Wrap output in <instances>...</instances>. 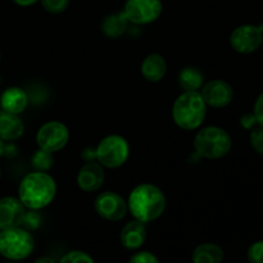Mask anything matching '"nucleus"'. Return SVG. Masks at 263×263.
Returning a JSON list of instances; mask_svg holds the SVG:
<instances>
[{"label":"nucleus","mask_w":263,"mask_h":263,"mask_svg":"<svg viewBox=\"0 0 263 263\" xmlns=\"http://www.w3.org/2000/svg\"><path fill=\"white\" fill-rule=\"evenodd\" d=\"M57 194V184L46 172L35 171L26 175L18 187V199L30 211L48 207Z\"/></svg>","instance_id":"obj_1"},{"label":"nucleus","mask_w":263,"mask_h":263,"mask_svg":"<svg viewBox=\"0 0 263 263\" xmlns=\"http://www.w3.org/2000/svg\"><path fill=\"white\" fill-rule=\"evenodd\" d=\"M127 207L134 218L140 222H152L166 210V197L158 186L141 184L134 187L128 195Z\"/></svg>","instance_id":"obj_2"},{"label":"nucleus","mask_w":263,"mask_h":263,"mask_svg":"<svg viewBox=\"0 0 263 263\" xmlns=\"http://www.w3.org/2000/svg\"><path fill=\"white\" fill-rule=\"evenodd\" d=\"M207 116V104L199 91H184L172 105V118L180 128L197 130Z\"/></svg>","instance_id":"obj_3"},{"label":"nucleus","mask_w":263,"mask_h":263,"mask_svg":"<svg viewBox=\"0 0 263 263\" xmlns=\"http://www.w3.org/2000/svg\"><path fill=\"white\" fill-rule=\"evenodd\" d=\"M193 145L203 158L220 159L230 152L233 141L226 130L217 126H208L198 131Z\"/></svg>","instance_id":"obj_4"},{"label":"nucleus","mask_w":263,"mask_h":263,"mask_svg":"<svg viewBox=\"0 0 263 263\" xmlns=\"http://www.w3.org/2000/svg\"><path fill=\"white\" fill-rule=\"evenodd\" d=\"M35 249V240L26 229L10 228L0 231V254L12 261H22Z\"/></svg>","instance_id":"obj_5"},{"label":"nucleus","mask_w":263,"mask_h":263,"mask_svg":"<svg viewBox=\"0 0 263 263\" xmlns=\"http://www.w3.org/2000/svg\"><path fill=\"white\" fill-rule=\"evenodd\" d=\"M95 159L105 168H118L127 162L130 145L121 135H108L100 140L94 151Z\"/></svg>","instance_id":"obj_6"},{"label":"nucleus","mask_w":263,"mask_h":263,"mask_svg":"<svg viewBox=\"0 0 263 263\" xmlns=\"http://www.w3.org/2000/svg\"><path fill=\"white\" fill-rule=\"evenodd\" d=\"M163 10L161 0H126L123 14L134 25H149L158 20Z\"/></svg>","instance_id":"obj_7"},{"label":"nucleus","mask_w":263,"mask_h":263,"mask_svg":"<svg viewBox=\"0 0 263 263\" xmlns=\"http://www.w3.org/2000/svg\"><path fill=\"white\" fill-rule=\"evenodd\" d=\"M69 140V131L64 123L59 121L46 122L36 134V143L40 149L50 153L62 151Z\"/></svg>","instance_id":"obj_8"},{"label":"nucleus","mask_w":263,"mask_h":263,"mask_svg":"<svg viewBox=\"0 0 263 263\" xmlns=\"http://www.w3.org/2000/svg\"><path fill=\"white\" fill-rule=\"evenodd\" d=\"M263 43V26L243 25L230 35V45L240 54H251L258 50Z\"/></svg>","instance_id":"obj_9"},{"label":"nucleus","mask_w":263,"mask_h":263,"mask_svg":"<svg viewBox=\"0 0 263 263\" xmlns=\"http://www.w3.org/2000/svg\"><path fill=\"white\" fill-rule=\"evenodd\" d=\"M98 215L107 221H120L127 215V202L115 192L100 193L94 202Z\"/></svg>","instance_id":"obj_10"},{"label":"nucleus","mask_w":263,"mask_h":263,"mask_svg":"<svg viewBox=\"0 0 263 263\" xmlns=\"http://www.w3.org/2000/svg\"><path fill=\"white\" fill-rule=\"evenodd\" d=\"M199 92L205 104L212 108L228 107L234 98L233 87L223 80H211L205 82Z\"/></svg>","instance_id":"obj_11"},{"label":"nucleus","mask_w":263,"mask_h":263,"mask_svg":"<svg viewBox=\"0 0 263 263\" xmlns=\"http://www.w3.org/2000/svg\"><path fill=\"white\" fill-rule=\"evenodd\" d=\"M26 207L18 198L5 197L0 199V230L22 225Z\"/></svg>","instance_id":"obj_12"},{"label":"nucleus","mask_w":263,"mask_h":263,"mask_svg":"<svg viewBox=\"0 0 263 263\" xmlns=\"http://www.w3.org/2000/svg\"><path fill=\"white\" fill-rule=\"evenodd\" d=\"M104 167L99 162H87L77 174V185L82 192L92 193L100 189L104 182Z\"/></svg>","instance_id":"obj_13"},{"label":"nucleus","mask_w":263,"mask_h":263,"mask_svg":"<svg viewBox=\"0 0 263 263\" xmlns=\"http://www.w3.org/2000/svg\"><path fill=\"white\" fill-rule=\"evenodd\" d=\"M146 239V228L145 223L140 221H130L123 226L120 234L121 244L126 249L135 251V249L141 248L145 243Z\"/></svg>","instance_id":"obj_14"},{"label":"nucleus","mask_w":263,"mask_h":263,"mask_svg":"<svg viewBox=\"0 0 263 263\" xmlns=\"http://www.w3.org/2000/svg\"><path fill=\"white\" fill-rule=\"evenodd\" d=\"M25 133V125L20 116L0 110V139L3 141H13L20 139Z\"/></svg>","instance_id":"obj_15"},{"label":"nucleus","mask_w":263,"mask_h":263,"mask_svg":"<svg viewBox=\"0 0 263 263\" xmlns=\"http://www.w3.org/2000/svg\"><path fill=\"white\" fill-rule=\"evenodd\" d=\"M0 105H2L3 110L20 115L27 108L28 97L25 90H22L21 87H8L0 97Z\"/></svg>","instance_id":"obj_16"},{"label":"nucleus","mask_w":263,"mask_h":263,"mask_svg":"<svg viewBox=\"0 0 263 263\" xmlns=\"http://www.w3.org/2000/svg\"><path fill=\"white\" fill-rule=\"evenodd\" d=\"M141 74L149 82H158L166 76L167 63L161 54H149L144 58L140 67Z\"/></svg>","instance_id":"obj_17"},{"label":"nucleus","mask_w":263,"mask_h":263,"mask_svg":"<svg viewBox=\"0 0 263 263\" xmlns=\"http://www.w3.org/2000/svg\"><path fill=\"white\" fill-rule=\"evenodd\" d=\"M128 23L130 22L123 14V12L112 13V14H108L107 17L103 18L102 23H100V30L107 37L118 39L126 32Z\"/></svg>","instance_id":"obj_18"},{"label":"nucleus","mask_w":263,"mask_h":263,"mask_svg":"<svg viewBox=\"0 0 263 263\" xmlns=\"http://www.w3.org/2000/svg\"><path fill=\"white\" fill-rule=\"evenodd\" d=\"M223 249L213 243L198 246L193 252V263H221L223 259Z\"/></svg>","instance_id":"obj_19"},{"label":"nucleus","mask_w":263,"mask_h":263,"mask_svg":"<svg viewBox=\"0 0 263 263\" xmlns=\"http://www.w3.org/2000/svg\"><path fill=\"white\" fill-rule=\"evenodd\" d=\"M203 73L197 68L187 67L179 74V85L185 91H199L203 86Z\"/></svg>","instance_id":"obj_20"},{"label":"nucleus","mask_w":263,"mask_h":263,"mask_svg":"<svg viewBox=\"0 0 263 263\" xmlns=\"http://www.w3.org/2000/svg\"><path fill=\"white\" fill-rule=\"evenodd\" d=\"M31 164H32L35 171H40V172L49 171L54 164L53 153L39 148L37 151L32 154V157H31Z\"/></svg>","instance_id":"obj_21"},{"label":"nucleus","mask_w":263,"mask_h":263,"mask_svg":"<svg viewBox=\"0 0 263 263\" xmlns=\"http://www.w3.org/2000/svg\"><path fill=\"white\" fill-rule=\"evenodd\" d=\"M40 2L46 12L51 13V14H59V13L67 10L71 0H40Z\"/></svg>","instance_id":"obj_22"},{"label":"nucleus","mask_w":263,"mask_h":263,"mask_svg":"<svg viewBox=\"0 0 263 263\" xmlns=\"http://www.w3.org/2000/svg\"><path fill=\"white\" fill-rule=\"evenodd\" d=\"M61 263H95L94 259L82 251L68 252L62 257Z\"/></svg>","instance_id":"obj_23"},{"label":"nucleus","mask_w":263,"mask_h":263,"mask_svg":"<svg viewBox=\"0 0 263 263\" xmlns=\"http://www.w3.org/2000/svg\"><path fill=\"white\" fill-rule=\"evenodd\" d=\"M247 256L249 263H263V240L252 244Z\"/></svg>","instance_id":"obj_24"},{"label":"nucleus","mask_w":263,"mask_h":263,"mask_svg":"<svg viewBox=\"0 0 263 263\" xmlns=\"http://www.w3.org/2000/svg\"><path fill=\"white\" fill-rule=\"evenodd\" d=\"M251 144L254 151L263 156V127L253 128L251 133Z\"/></svg>","instance_id":"obj_25"},{"label":"nucleus","mask_w":263,"mask_h":263,"mask_svg":"<svg viewBox=\"0 0 263 263\" xmlns=\"http://www.w3.org/2000/svg\"><path fill=\"white\" fill-rule=\"evenodd\" d=\"M40 225V217H39L37 213L35 211H31V212H26L25 217H23L22 226L26 230H36Z\"/></svg>","instance_id":"obj_26"},{"label":"nucleus","mask_w":263,"mask_h":263,"mask_svg":"<svg viewBox=\"0 0 263 263\" xmlns=\"http://www.w3.org/2000/svg\"><path fill=\"white\" fill-rule=\"evenodd\" d=\"M128 263H161L151 252H138L130 258Z\"/></svg>","instance_id":"obj_27"},{"label":"nucleus","mask_w":263,"mask_h":263,"mask_svg":"<svg viewBox=\"0 0 263 263\" xmlns=\"http://www.w3.org/2000/svg\"><path fill=\"white\" fill-rule=\"evenodd\" d=\"M253 115L256 117L257 123L263 127V92L259 94V97L257 98L256 103H254V110Z\"/></svg>","instance_id":"obj_28"},{"label":"nucleus","mask_w":263,"mask_h":263,"mask_svg":"<svg viewBox=\"0 0 263 263\" xmlns=\"http://www.w3.org/2000/svg\"><path fill=\"white\" fill-rule=\"evenodd\" d=\"M256 123H257V120L256 117H254L253 113H246V115L240 118V125L243 126L246 130H252Z\"/></svg>","instance_id":"obj_29"},{"label":"nucleus","mask_w":263,"mask_h":263,"mask_svg":"<svg viewBox=\"0 0 263 263\" xmlns=\"http://www.w3.org/2000/svg\"><path fill=\"white\" fill-rule=\"evenodd\" d=\"M13 2L20 7H31V5L36 4L39 0H13Z\"/></svg>","instance_id":"obj_30"},{"label":"nucleus","mask_w":263,"mask_h":263,"mask_svg":"<svg viewBox=\"0 0 263 263\" xmlns=\"http://www.w3.org/2000/svg\"><path fill=\"white\" fill-rule=\"evenodd\" d=\"M35 263H57L53 258L50 257H40L39 259H36Z\"/></svg>","instance_id":"obj_31"},{"label":"nucleus","mask_w":263,"mask_h":263,"mask_svg":"<svg viewBox=\"0 0 263 263\" xmlns=\"http://www.w3.org/2000/svg\"><path fill=\"white\" fill-rule=\"evenodd\" d=\"M4 153H5V144H4V141L0 139V158L4 156Z\"/></svg>","instance_id":"obj_32"},{"label":"nucleus","mask_w":263,"mask_h":263,"mask_svg":"<svg viewBox=\"0 0 263 263\" xmlns=\"http://www.w3.org/2000/svg\"><path fill=\"white\" fill-rule=\"evenodd\" d=\"M0 61H2V54H0Z\"/></svg>","instance_id":"obj_33"},{"label":"nucleus","mask_w":263,"mask_h":263,"mask_svg":"<svg viewBox=\"0 0 263 263\" xmlns=\"http://www.w3.org/2000/svg\"><path fill=\"white\" fill-rule=\"evenodd\" d=\"M8 263H17V262H8Z\"/></svg>","instance_id":"obj_34"},{"label":"nucleus","mask_w":263,"mask_h":263,"mask_svg":"<svg viewBox=\"0 0 263 263\" xmlns=\"http://www.w3.org/2000/svg\"><path fill=\"white\" fill-rule=\"evenodd\" d=\"M0 176H2V171H0Z\"/></svg>","instance_id":"obj_35"}]
</instances>
